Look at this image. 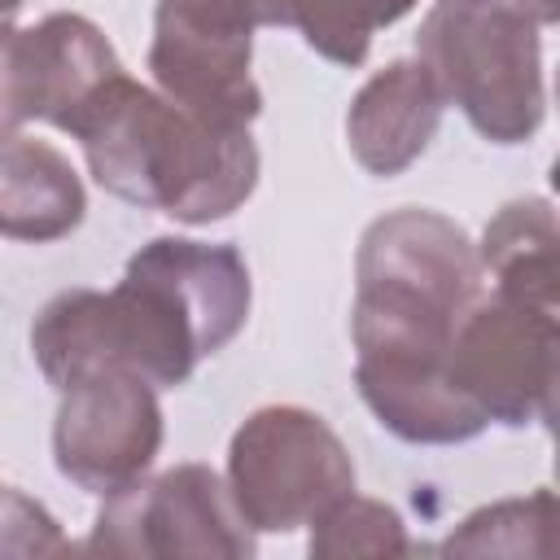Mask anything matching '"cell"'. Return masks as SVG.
Listing matches in <instances>:
<instances>
[{"mask_svg": "<svg viewBox=\"0 0 560 560\" xmlns=\"http://www.w3.org/2000/svg\"><path fill=\"white\" fill-rule=\"evenodd\" d=\"M74 551L57 516L26 490L0 481V556H66Z\"/></svg>", "mask_w": 560, "mask_h": 560, "instance_id": "ac0fdd59", "label": "cell"}, {"mask_svg": "<svg viewBox=\"0 0 560 560\" xmlns=\"http://www.w3.org/2000/svg\"><path fill=\"white\" fill-rule=\"evenodd\" d=\"M22 4H26V0H0V18H4V22H13V18L22 13Z\"/></svg>", "mask_w": 560, "mask_h": 560, "instance_id": "44dd1931", "label": "cell"}, {"mask_svg": "<svg viewBox=\"0 0 560 560\" xmlns=\"http://www.w3.org/2000/svg\"><path fill=\"white\" fill-rule=\"evenodd\" d=\"M26 122H31V101H26L22 26L0 18V136L22 131Z\"/></svg>", "mask_w": 560, "mask_h": 560, "instance_id": "d6986e66", "label": "cell"}, {"mask_svg": "<svg viewBox=\"0 0 560 560\" xmlns=\"http://www.w3.org/2000/svg\"><path fill=\"white\" fill-rule=\"evenodd\" d=\"M486 293L477 241L446 214L402 206L354 254V368H446L451 337Z\"/></svg>", "mask_w": 560, "mask_h": 560, "instance_id": "3957f363", "label": "cell"}, {"mask_svg": "<svg viewBox=\"0 0 560 560\" xmlns=\"http://www.w3.org/2000/svg\"><path fill=\"white\" fill-rule=\"evenodd\" d=\"M477 258L490 293L542 311L560 306V228L547 197L499 206L477 241Z\"/></svg>", "mask_w": 560, "mask_h": 560, "instance_id": "4fadbf2b", "label": "cell"}, {"mask_svg": "<svg viewBox=\"0 0 560 560\" xmlns=\"http://www.w3.org/2000/svg\"><path fill=\"white\" fill-rule=\"evenodd\" d=\"M52 459L88 494H114L144 477L162 451L158 385L122 363H96L57 385Z\"/></svg>", "mask_w": 560, "mask_h": 560, "instance_id": "9c48e42d", "label": "cell"}, {"mask_svg": "<svg viewBox=\"0 0 560 560\" xmlns=\"http://www.w3.org/2000/svg\"><path fill=\"white\" fill-rule=\"evenodd\" d=\"M88 551L105 556H254V529L210 464H175L105 494Z\"/></svg>", "mask_w": 560, "mask_h": 560, "instance_id": "ba28073f", "label": "cell"}, {"mask_svg": "<svg viewBox=\"0 0 560 560\" xmlns=\"http://www.w3.org/2000/svg\"><path fill=\"white\" fill-rule=\"evenodd\" d=\"M411 9L416 0H293V26L324 61L354 70L363 66L372 35Z\"/></svg>", "mask_w": 560, "mask_h": 560, "instance_id": "2e32d148", "label": "cell"}, {"mask_svg": "<svg viewBox=\"0 0 560 560\" xmlns=\"http://www.w3.org/2000/svg\"><path fill=\"white\" fill-rule=\"evenodd\" d=\"M416 61L490 144H525L542 127V39L512 0H433Z\"/></svg>", "mask_w": 560, "mask_h": 560, "instance_id": "277c9868", "label": "cell"}, {"mask_svg": "<svg viewBox=\"0 0 560 560\" xmlns=\"http://www.w3.org/2000/svg\"><path fill=\"white\" fill-rule=\"evenodd\" d=\"M525 18H534L538 26H551L556 18H560V0H512Z\"/></svg>", "mask_w": 560, "mask_h": 560, "instance_id": "ffe728a7", "label": "cell"}, {"mask_svg": "<svg viewBox=\"0 0 560 560\" xmlns=\"http://www.w3.org/2000/svg\"><path fill=\"white\" fill-rule=\"evenodd\" d=\"M88 192L70 158L26 131L0 136V236L48 245L83 223Z\"/></svg>", "mask_w": 560, "mask_h": 560, "instance_id": "7c38bea8", "label": "cell"}, {"mask_svg": "<svg viewBox=\"0 0 560 560\" xmlns=\"http://www.w3.org/2000/svg\"><path fill=\"white\" fill-rule=\"evenodd\" d=\"M556 350H560L556 311L481 293L451 337L446 376L486 416V424H508V429L551 424Z\"/></svg>", "mask_w": 560, "mask_h": 560, "instance_id": "8992f818", "label": "cell"}, {"mask_svg": "<svg viewBox=\"0 0 560 560\" xmlns=\"http://www.w3.org/2000/svg\"><path fill=\"white\" fill-rule=\"evenodd\" d=\"M66 136L83 144L88 171L105 192L188 228L228 219L258 184L249 127L201 122L127 70L66 122Z\"/></svg>", "mask_w": 560, "mask_h": 560, "instance_id": "7a4b0ae2", "label": "cell"}, {"mask_svg": "<svg viewBox=\"0 0 560 560\" xmlns=\"http://www.w3.org/2000/svg\"><path fill=\"white\" fill-rule=\"evenodd\" d=\"M442 92L433 74L416 57H398L381 66L346 109V140L354 162L368 175L394 179L402 175L442 127Z\"/></svg>", "mask_w": 560, "mask_h": 560, "instance_id": "30bf717a", "label": "cell"}, {"mask_svg": "<svg viewBox=\"0 0 560 560\" xmlns=\"http://www.w3.org/2000/svg\"><path fill=\"white\" fill-rule=\"evenodd\" d=\"M359 398L402 442L451 446L472 442L486 416L455 389L446 368H354Z\"/></svg>", "mask_w": 560, "mask_h": 560, "instance_id": "5bb4252c", "label": "cell"}, {"mask_svg": "<svg viewBox=\"0 0 560 560\" xmlns=\"http://www.w3.org/2000/svg\"><path fill=\"white\" fill-rule=\"evenodd\" d=\"M22 57H26L31 122L44 118L57 131H66V122L114 74H122L114 44L83 13H48L35 26H26L22 31Z\"/></svg>", "mask_w": 560, "mask_h": 560, "instance_id": "8fae6325", "label": "cell"}, {"mask_svg": "<svg viewBox=\"0 0 560 560\" xmlns=\"http://www.w3.org/2000/svg\"><path fill=\"white\" fill-rule=\"evenodd\" d=\"M254 284L236 245L153 236L114 289H66L31 324V354L57 389L83 368L122 363L158 389L184 385L249 319Z\"/></svg>", "mask_w": 560, "mask_h": 560, "instance_id": "6da1fadb", "label": "cell"}, {"mask_svg": "<svg viewBox=\"0 0 560 560\" xmlns=\"http://www.w3.org/2000/svg\"><path fill=\"white\" fill-rule=\"evenodd\" d=\"M254 4L249 0H158L149 70L166 101L201 122L249 127L262 114L254 61Z\"/></svg>", "mask_w": 560, "mask_h": 560, "instance_id": "52a82bcc", "label": "cell"}, {"mask_svg": "<svg viewBox=\"0 0 560 560\" xmlns=\"http://www.w3.org/2000/svg\"><path fill=\"white\" fill-rule=\"evenodd\" d=\"M223 481L254 534H293L354 490V459L324 416L271 402L236 424Z\"/></svg>", "mask_w": 560, "mask_h": 560, "instance_id": "5b68a950", "label": "cell"}, {"mask_svg": "<svg viewBox=\"0 0 560 560\" xmlns=\"http://www.w3.org/2000/svg\"><path fill=\"white\" fill-rule=\"evenodd\" d=\"M551 521H556V499L547 486H538L525 499H499L477 512H468L442 542L438 551L446 556H547L551 547Z\"/></svg>", "mask_w": 560, "mask_h": 560, "instance_id": "9a60e30c", "label": "cell"}, {"mask_svg": "<svg viewBox=\"0 0 560 560\" xmlns=\"http://www.w3.org/2000/svg\"><path fill=\"white\" fill-rule=\"evenodd\" d=\"M398 551H416V542L407 538L402 516L381 503V499H363V494H346L337 499L315 525H311V556L319 560H346V556H398Z\"/></svg>", "mask_w": 560, "mask_h": 560, "instance_id": "e0dca14e", "label": "cell"}]
</instances>
